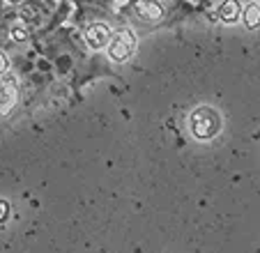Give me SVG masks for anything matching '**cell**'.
Wrapping results in <instances>:
<instances>
[{"label": "cell", "instance_id": "6da1fadb", "mask_svg": "<svg viewBox=\"0 0 260 253\" xmlns=\"http://www.w3.org/2000/svg\"><path fill=\"white\" fill-rule=\"evenodd\" d=\"M16 10L30 25L35 37H42V35L60 28V23L67 19L72 7H69V3L55 5L53 0H23L21 5H16Z\"/></svg>", "mask_w": 260, "mask_h": 253}, {"label": "cell", "instance_id": "7a4b0ae2", "mask_svg": "<svg viewBox=\"0 0 260 253\" xmlns=\"http://www.w3.org/2000/svg\"><path fill=\"white\" fill-rule=\"evenodd\" d=\"M32 42L35 35L30 25L23 21L16 7L7 5L0 12V51H5L12 58L14 53H25L32 46Z\"/></svg>", "mask_w": 260, "mask_h": 253}, {"label": "cell", "instance_id": "3957f363", "mask_svg": "<svg viewBox=\"0 0 260 253\" xmlns=\"http://www.w3.org/2000/svg\"><path fill=\"white\" fill-rule=\"evenodd\" d=\"M122 12L127 19L143 28H159L173 19L161 0H127L122 5Z\"/></svg>", "mask_w": 260, "mask_h": 253}, {"label": "cell", "instance_id": "277c9868", "mask_svg": "<svg viewBox=\"0 0 260 253\" xmlns=\"http://www.w3.org/2000/svg\"><path fill=\"white\" fill-rule=\"evenodd\" d=\"M136 33H134L129 25H120V28L113 30L111 39H108V46H106V58L111 62L120 65V62H127L134 53H136Z\"/></svg>", "mask_w": 260, "mask_h": 253}, {"label": "cell", "instance_id": "5b68a950", "mask_svg": "<svg viewBox=\"0 0 260 253\" xmlns=\"http://www.w3.org/2000/svg\"><path fill=\"white\" fill-rule=\"evenodd\" d=\"M189 126H191V134L198 138V141H210L219 134L221 129V117L214 108L210 106H201L191 113L189 117Z\"/></svg>", "mask_w": 260, "mask_h": 253}, {"label": "cell", "instance_id": "8992f818", "mask_svg": "<svg viewBox=\"0 0 260 253\" xmlns=\"http://www.w3.org/2000/svg\"><path fill=\"white\" fill-rule=\"evenodd\" d=\"M216 16L223 23H237L242 19V3L240 0H221L216 5Z\"/></svg>", "mask_w": 260, "mask_h": 253}, {"label": "cell", "instance_id": "52a82bcc", "mask_svg": "<svg viewBox=\"0 0 260 253\" xmlns=\"http://www.w3.org/2000/svg\"><path fill=\"white\" fill-rule=\"evenodd\" d=\"M242 21H244V25L249 30L260 28V3L258 0H255V3H246V5L242 7Z\"/></svg>", "mask_w": 260, "mask_h": 253}, {"label": "cell", "instance_id": "ba28073f", "mask_svg": "<svg viewBox=\"0 0 260 253\" xmlns=\"http://www.w3.org/2000/svg\"><path fill=\"white\" fill-rule=\"evenodd\" d=\"M10 69H12V58L5 53V51H0V76H5Z\"/></svg>", "mask_w": 260, "mask_h": 253}, {"label": "cell", "instance_id": "9c48e42d", "mask_svg": "<svg viewBox=\"0 0 260 253\" xmlns=\"http://www.w3.org/2000/svg\"><path fill=\"white\" fill-rule=\"evenodd\" d=\"M85 5H99V7H104V5H108L106 0H85ZM83 7V5H81Z\"/></svg>", "mask_w": 260, "mask_h": 253}, {"label": "cell", "instance_id": "30bf717a", "mask_svg": "<svg viewBox=\"0 0 260 253\" xmlns=\"http://www.w3.org/2000/svg\"><path fill=\"white\" fill-rule=\"evenodd\" d=\"M7 5H12V7H16V5H21V3H23V0H5Z\"/></svg>", "mask_w": 260, "mask_h": 253}, {"label": "cell", "instance_id": "8fae6325", "mask_svg": "<svg viewBox=\"0 0 260 253\" xmlns=\"http://www.w3.org/2000/svg\"><path fill=\"white\" fill-rule=\"evenodd\" d=\"M106 3H113V5H115V3H118V5H124L127 0H106Z\"/></svg>", "mask_w": 260, "mask_h": 253}, {"label": "cell", "instance_id": "7c38bea8", "mask_svg": "<svg viewBox=\"0 0 260 253\" xmlns=\"http://www.w3.org/2000/svg\"><path fill=\"white\" fill-rule=\"evenodd\" d=\"M5 7H7V3H5V0H0V12L5 10Z\"/></svg>", "mask_w": 260, "mask_h": 253}, {"label": "cell", "instance_id": "4fadbf2b", "mask_svg": "<svg viewBox=\"0 0 260 253\" xmlns=\"http://www.w3.org/2000/svg\"><path fill=\"white\" fill-rule=\"evenodd\" d=\"M72 3H76L79 7H81V5H85V0H72Z\"/></svg>", "mask_w": 260, "mask_h": 253}, {"label": "cell", "instance_id": "5bb4252c", "mask_svg": "<svg viewBox=\"0 0 260 253\" xmlns=\"http://www.w3.org/2000/svg\"><path fill=\"white\" fill-rule=\"evenodd\" d=\"M258 3H260V0H258Z\"/></svg>", "mask_w": 260, "mask_h": 253}]
</instances>
